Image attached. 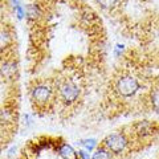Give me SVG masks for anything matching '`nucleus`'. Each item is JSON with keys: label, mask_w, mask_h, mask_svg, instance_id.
<instances>
[{"label": "nucleus", "mask_w": 159, "mask_h": 159, "mask_svg": "<svg viewBox=\"0 0 159 159\" xmlns=\"http://www.w3.org/2000/svg\"><path fill=\"white\" fill-rule=\"evenodd\" d=\"M61 154H62V155H65V157L70 155V154H73L72 147H70V146H68V145H64V146L61 147Z\"/></svg>", "instance_id": "9b49d317"}, {"label": "nucleus", "mask_w": 159, "mask_h": 159, "mask_svg": "<svg viewBox=\"0 0 159 159\" xmlns=\"http://www.w3.org/2000/svg\"><path fill=\"white\" fill-rule=\"evenodd\" d=\"M148 97H150V103H151L152 110L159 113V84L151 88L150 96Z\"/></svg>", "instance_id": "423d86ee"}, {"label": "nucleus", "mask_w": 159, "mask_h": 159, "mask_svg": "<svg viewBox=\"0 0 159 159\" xmlns=\"http://www.w3.org/2000/svg\"><path fill=\"white\" fill-rule=\"evenodd\" d=\"M40 13H41V8L37 4H29V6H27V16L34 19V17H39Z\"/></svg>", "instance_id": "1a4fd4ad"}, {"label": "nucleus", "mask_w": 159, "mask_h": 159, "mask_svg": "<svg viewBox=\"0 0 159 159\" xmlns=\"http://www.w3.org/2000/svg\"><path fill=\"white\" fill-rule=\"evenodd\" d=\"M139 90V82L133 76H122L116 82V92L123 98L133 97Z\"/></svg>", "instance_id": "7ed1b4c3"}, {"label": "nucleus", "mask_w": 159, "mask_h": 159, "mask_svg": "<svg viewBox=\"0 0 159 159\" xmlns=\"http://www.w3.org/2000/svg\"><path fill=\"white\" fill-rule=\"evenodd\" d=\"M17 73V62L15 58H3L2 62V76L6 80H12Z\"/></svg>", "instance_id": "39448f33"}, {"label": "nucleus", "mask_w": 159, "mask_h": 159, "mask_svg": "<svg viewBox=\"0 0 159 159\" xmlns=\"http://www.w3.org/2000/svg\"><path fill=\"white\" fill-rule=\"evenodd\" d=\"M111 155H113V154L109 151L105 146L101 145L96 151L93 152L92 159H111Z\"/></svg>", "instance_id": "0eeeda50"}, {"label": "nucleus", "mask_w": 159, "mask_h": 159, "mask_svg": "<svg viewBox=\"0 0 159 159\" xmlns=\"http://www.w3.org/2000/svg\"><path fill=\"white\" fill-rule=\"evenodd\" d=\"M57 92L47 82H40L33 85L31 89V102L36 110H47L52 106Z\"/></svg>", "instance_id": "f257e3e1"}, {"label": "nucleus", "mask_w": 159, "mask_h": 159, "mask_svg": "<svg viewBox=\"0 0 159 159\" xmlns=\"http://www.w3.org/2000/svg\"><path fill=\"white\" fill-rule=\"evenodd\" d=\"M121 0H96V3L98 4L102 9H106V11H110V9L116 8Z\"/></svg>", "instance_id": "6e6552de"}, {"label": "nucleus", "mask_w": 159, "mask_h": 159, "mask_svg": "<svg viewBox=\"0 0 159 159\" xmlns=\"http://www.w3.org/2000/svg\"><path fill=\"white\" fill-rule=\"evenodd\" d=\"M80 145H84L86 150H93V148L97 146V141L90 138V139H85V141H82V143H80Z\"/></svg>", "instance_id": "9d476101"}, {"label": "nucleus", "mask_w": 159, "mask_h": 159, "mask_svg": "<svg viewBox=\"0 0 159 159\" xmlns=\"http://www.w3.org/2000/svg\"><path fill=\"white\" fill-rule=\"evenodd\" d=\"M80 157H81L82 159H92L90 157H89L88 151H85V150H81V151H80Z\"/></svg>", "instance_id": "f8f14e48"}, {"label": "nucleus", "mask_w": 159, "mask_h": 159, "mask_svg": "<svg viewBox=\"0 0 159 159\" xmlns=\"http://www.w3.org/2000/svg\"><path fill=\"white\" fill-rule=\"evenodd\" d=\"M102 146H105L113 155H117L126 150L127 137L123 133H111L103 139Z\"/></svg>", "instance_id": "20e7f679"}, {"label": "nucleus", "mask_w": 159, "mask_h": 159, "mask_svg": "<svg viewBox=\"0 0 159 159\" xmlns=\"http://www.w3.org/2000/svg\"><path fill=\"white\" fill-rule=\"evenodd\" d=\"M56 92H57V97L60 98V101L62 103H65V105H73L74 102L78 101L80 96H81L80 86L73 80H69V78L61 80L58 82Z\"/></svg>", "instance_id": "f03ea898"}]
</instances>
